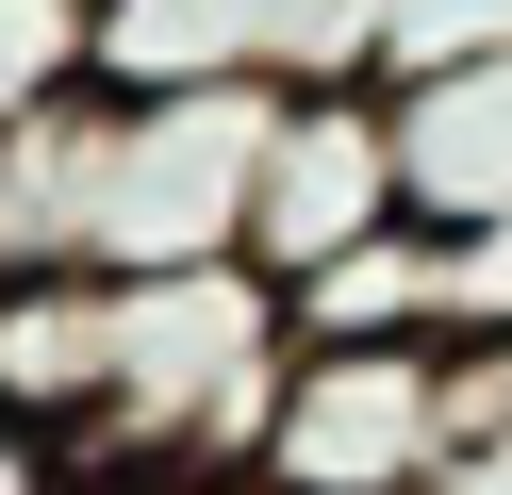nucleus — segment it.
Listing matches in <instances>:
<instances>
[{
    "instance_id": "nucleus-1",
    "label": "nucleus",
    "mask_w": 512,
    "mask_h": 495,
    "mask_svg": "<svg viewBox=\"0 0 512 495\" xmlns=\"http://www.w3.org/2000/svg\"><path fill=\"white\" fill-rule=\"evenodd\" d=\"M281 363H298V314H281L265 264L116 281V380H100V429H83V479H248Z\"/></svg>"
},
{
    "instance_id": "nucleus-2",
    "label": "nucleus",
    "mask_w": 512,
    "mask_h": 495,
    "mask_svg": "<svg viewBox=\"0 0 512 495\" xmlns=\"http://www.w3.org/2000/svg\"><path fill=\"white\" fill-rule=\"evenodd\" d=\"M281 83H100V149H83V264L149 281V264H248V182H265Z\"/></svg>"
},
{
    "instance_id": "nucleus-3",
    "label": "nucleus",
    "mask_w": 512,
    "mask_h": 495,
    "mask_svg": "<svg viewBox=\"0 0 512 495\" xmlns=\"http://www.w3.org/2000/svg\"><path fill=\"white\" fill-rule=\"evenodd\" d=\"M446 462H463L446 347H298L265 446H248V495H430Z\"/></svg>"
},
{
    "instance_id": "nucleus-4",
    "label": "nucleus",
    "mask_w": 512,
    "mask_h": 495,
    "mask_svg": "<svg viewBox=\"0 0 512 495\" xmlns=\"http://www.w3.org/2000/svg\"><path fill=\"white\" fill-rule=\"evenodd\" d=\"M413 182H397V99L380 83H281V132H265V182H248V264L298 281V264L397 231Z\"/></svg>"
},
{
    "instance_id": "nucleus-5",
    "label": "nucleus",
    "mask_w": 512,
    "mask_h": 495,
    "mask_svg": "<svg viewBox=\"0 0 512 495\" xmlns=\"http://www.w3.org/2000/svg\"><path fill=\"white\" fill-rule=\"evenodd\" d=\"M380 99H397V182H413V215H430V231L512 215V50L430 66V83H380Z\"/></svg>"
},
{
    "instance_id": "nucleus-6",
    "label": "nucleus",
    "mask_w": 512,
    "mask_h": 495,
    "mask_svg": "<svg viewBox=\"0 0 512 495\" xmlns=\"http://www.w3.org/2000/svg\"><path fill=\"white\" fill-rule=\"evenodd\" d=\"M100 380H116V281L100 264H0V396L83 446Z\"/></svg>"
},
{
    "instance_id": "nucleus-7",
    "label": "nucleus",
    "mask_w": 512,
    "mask_h": 495,
    "mask_svg": "<svg viewBox=\"0 0 512 495\" xmlns=\"http://www.w3.org/2000/svg\"><path fill=\"white\" fill-rule=\"evenodd\" d=\"M281 314H298V347H446V231L397 215V231H364V248L298 264Z\"/></svg>"
},
{
    "instance_id": "nucleus-8",
    "label": "nucleus",
    "mask_w": 512,
    "mask_h": 495,
    "mask_svg": "<svg viewBox=\"0 0 512 495\" xmlns=\"http://www.w3.org/2000/svg\"><path fill=\"white\" fill-rule=\"evenodd\" d=\"M100 83V0H0V132Z\"/></svg>"
},
{
    "instance_id": "nucleus-9",
    "label": "nucleus",
    "mask_w": 512,
    "mask_h": 495,
    "mask_svg": "<svg viewBox=\"0 0 512 495\" xmlns=\"http://www.w3.org/2000/svg\"><path fill=\"white\" fill-rule=\"evenodd\" d=\"M479 50H512V0H380V83H430Z\"/></svg>"
},
{
    "instance_id": "nucleus-10",
    "label": "nucleus",
    "mask_w": 512,
    "mask_h": 495,
    "mask_svg": "<svg viewBox=\"0 0 512 495\" xmlns=\"http://www.w3.org/2000/svg\"><path fill=\"white\" fill-rule=\"evenodd\" d=\"M512 330V215L446 231V347H496Z\"/></svg>"
},
{
    "instance_id": "nucleus-11",
    "label": "nucleus",
    "mask_w": 512,
    "mask_h": 495,
    "mask_svg": "<svg viewBox=\"0 0 512 495\" xmlns=\"http://www.w3.org/2000/svg\"><path fill=\"white\" fill-rule=\"evenodd\" d=\"M0 495H100V479H83V446H67L50 413H17V396H0Z\"/></svg>"
},
{
    "instance_id": "nucleus-12",
    "label": "nucleus",
    "mask_w": 512,
    "mask_h": 495,
    "mask_svg": "<svg viewBox=\"0 0 512 495\" xmlns=\"http://www.w3.org/2000/svg\"><path fill=\"white\" fill-rule=\"evenodd\" d=\"M446 380H463V429H512V330L496 347H446Z\"/></svg>"
}]
</instances>
